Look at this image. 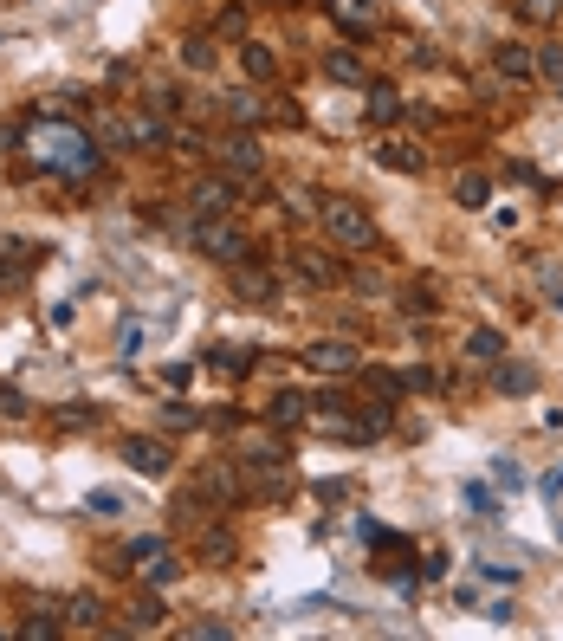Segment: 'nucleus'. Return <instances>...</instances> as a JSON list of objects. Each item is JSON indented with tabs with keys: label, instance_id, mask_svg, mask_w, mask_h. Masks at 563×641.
<instances>
[{
	"label": "nucleus",
	"instance_id": "obj_10",
	"mask_svg": "<svg viewBox=\"0 0 563 641\" xmlns=\"http://www.w3.org/2000/svg\"><path fill=\"white\" fill-rule=\"evenodd\" d=\"M492 65H499L512 85H525V78L538 72V52H525V46H499V52H492Z\"/></svg>",
	"mask_w": 563,
	"mask_h": 641
},
{
	"label": "nucleus",
	"instance_id": "obj_25",
	"mask_svg": "<svg viewBox=\"0 0 563 641\" xmlns=\"http://www.w3.org/2000/svg\"><path fill=\"white\" fill-rule=\"evenodd\" d=\"M182 65H195V72H208V65H214V46H208V39H188V46H182Z\"/></svg>",
	"mask_w": 563,
	"mask_h": 641
},
{
	"label": "nucleus",
	"instance_id": "obj_1",
	"mask_svg": "<svg viewBox=\"0 0 563 641\" xmlns=\"http://www.w3.org/2000/svg\"><path fill=\"white\" fill-rule=\"evenodd\" d=\"M318 214H324V234H331L343 253H369V247H376V221H369L356 201L324 195V208H318Z\"/></svg>",
	"mask_w": 563,
	"mask_h": 641
},
{
	"label": "nucleus",
	"instance_id": "obj_6",
	"mask_svg": "<svg viewBox=\"0 0 563 641\" xmlns=\"http://www.w3.org/2000/svg\"><path fill=\"white\" fill-rule=\"evenodd\" d=\"M233 292H240L246 305H272L279 285H272V272H259V266H233Z\"/></svg>",
	"mask_w": 563,
	"mask_h": 641
},
{
	"label": "nucleus",
	"instance_id": "obj_4",
	"mask_svg": "<svg viewBox=\"0 0 563 641\" xmlns=\"http://www.w3.org/2000/svg\"><path fill=\"white\" fill-rule=\"evenodd\" d=\"M123 467H130V473H149V480H162V473H169V447H162V441H143V434H130V441H123Z\"/></svg>",
	"mask_w": 563,
	"mask_h": 641
},
{
	"label": "nucleus",
	"instance_id": "obj_26",
	"mask_svg": "<svg viewBox=\"0 0 563 641\" xmlns=\"http://www.w3.org/2000/svg\"><path fill=\"white\" fill-rule=\"evenodd\" d=\"M402 311H415V318H428V311H434V292H428V285H408V292H402Z\"/></svg>",
	"mask_w": 563,
	"mask_h": 641
},
{
	"label": "nucleus",
	"instance_id": "obj_2",
	"mask_svg": "<svg viewBox=\"0 0 563 641\" xmlns=\"http://www.w3.org/2000/svg\"><path fill=\"white\" fill-rule=\"evenodd\" d=\"M195 247L208 253L214 266H240V259L253 253V247H246V234L227 221V214H201V221H195Z\"/></svg>",
	"mask_w": 563,
	"mask_h": 641
},
{
	"label": "nucleus",
	"instance_id": "obj_9",
	"mask_svg": "<svg viewBox=\"0 0 563 641\" xmlns=\"http://www.w3.org/2000/svg\"><path fill=\"white\" fill-rule=\"evenodd\" d=\"M376 162H382V169H408V175L428 169V156H421L415 143H395V136H389V143H376Z\"/></svg>",
	"mask_w": 563,
	"mask_h": 641
},
{
	"label": "nucleus",
	"instance_id": "obj_30",
	"mask_svg": "<svg viewBox=\"0 0 563 641\" xmlns=\"http://www.w3.org/2000/svg\"><path fill=\"white\" fill-rule=\"evenodd\" d=\"M272 415H279V421H298V415H305V402H298V395H279V402H272Z\"/></svg>",
	"mask_w": 563,
	"mask_h": 641
},
{
	"label": "nucleus",
	"instance_id": "obj_16",
	"mask_svg": "<svg viewBox=\"0 0 563 641\" xmlns=\"http://www.w3.org/2000/svg\"><path fill=\"white\" fill-rule=\"evenodd\" d=\"M292 272H298L305 285H331V279H337V266H324L318 253H298V259H292Z\"/></svg>",
	"mask_w": 563,
	"mask_h": 641
},
{
	"label": "nucleus",
	"instance_id": "obj_28",
	"mask_svg": "<svg viewBox=\"0 0 563 641\" xmlns=\"http://www.w3.org/2000/svg\"><path fill=\"white\" fill-rule=\"evenodd\" d=\"M538 72L551 78V85H563V52H557V46H544V52H538Z\"/></svg>",
	"mask_w": 563,
	"mask_h": 641
},
{
	"label": "nucleus",
	"instance_id": "obj_8",
	"mask_svg": "<svg viewBox=\"0 0 563 641\" xmlns=\"http://www.w3.org/2000/svg\"><path fill=\"white\" fill-rule=\"evenodd\" d=\"M188 201H195V221H201V214H227V208H233V182H227V175L195 182V195H188Z\"/></svg>",
	"mask_w": 563,
	"mask_h": 641
},
{
	"label": "nucleus",
	"instance_id": "obj_7",
	"mask_svg": "<svg viewBox=\"0 0 563 641\" xmlns=\"http://www.w3.org/2000/svg\"><path fill=\"white\" fill-rule=\"evenodd\" d=\"M305 363H311V370H363V357H356V344H311L305 350Z\"/></svg>",
	"mask_w": 563,
	"mask_h": 641
},
{
	"label": "nucleus",
	"instance_id": "obj_29",
	"mask_svg": "<svg viewBox=\"0 0 563 641\" xmlns=\"http://www.w3.org/2000/svg\"><path fill=\"white\" fill-rule=\"evenodd\" d=\"M85 506H91V512H98V518H117V512H123V499H117V493H91V499H85Z\"/></svg>",
	"mask_w": 563,
	"mask_h": 641
},
{
	"label": "nucleus",
	"instance_id": "obj_13",
	"mask_svg": "<svg viewBox=\"0 0 563 641\" xmlns=\"http://www.w3.org/2000/svg\"><path fill=\"white\" fill-rule=\"evenodd\" d=\"M26 285V253L13 240H0V292H20Z\"/></svg>",
	"mask_w": 563,
	"mask_h": 641
},
{
	"label": "nucleus",
	"instance_id": "obj_15",
	"mask_svg": "<svg viewBox=\"0 0 563 641\" xmlns=\"http://www.w3.org/2000/svg\"><path fill=\"white\" fill-rule=\"evenodd\" d=\"M492 383H499L505 395H531V389H538V376H531L525 363H499V376H492Z\"/></svg>",
	"mask_w": 563,
	"mask_h": 641
},
{
	"label": "nucleus",
	"instance_id": "obj_17",
	"mask_svg": "<svg viewBox=\"0 0 563 641\" xmlns=\"http://www.w3.org/2000/svg\"><path fill=\"white\" fill-rule=\"evenodd\" d=\"M343 26H376V0H331Z\"/></svg>",
	"mask_w": 563,
	"mask_h": 641
},
{
	"label": "nucleus",
	"instance_id": "obj_27",
	"mask_svg": "<svg viewBox=\"0 0 563 641\" xmlns=\"http://www.w3.org/2000/svg\"><path fill=\"white\" fill-rule=\"evenodd\" d=\"M98 616H104V609L91 603V596H78V603H72V629H98Z\"/></svg>",
	"mask_w": 563,
	"mask_h": 641
},
{
	"label": "nucleus",
	"instance_id": "obj_19",
	"mask_svg": "<svg viewBox=\"0 0 563 641\" xmlns=\"http://www.w3.org/2000/svg\"><path fill=\"white\" fill-rule=\"evenodd\" d=\"M466 350H473V357H479V363H499V350H505V337H499V331H473V337H466Z\"/></svg>",
	"mask_w": 563,
	"mask_h": 641
},
{
	"label": "nucleus",
	"instance_id": "obj_21",
	"mask_svg": "<svg viewBox=\"0 0 563 641\" xmlns=\"http://www.w3.org/2000/svg\"><path fill=\"white\" fill-rule=\"evenodd\" d=\"M201 557H208V564H227V557H233V538H227V531H201Z\"/></svg>",
	"mask_w": 563,
	"mask_h": 641
},
{
	"label": "nucleus",
	"instance_id": "obj_3",
	"mask_svg": "<svg viewBox=\"0 0 563 641\" xmlns=\"http://www.w3.org/2000/svg\"><path fill=\"white\" fill-rule=\"evenodd\" d=\"M33 156L39 162H52V169H91V156H85V136L78 130H65V124H46V130H33Z\"/></svg>",
	"mask_w": 563,
	"mask_h": 641
},
{
	"label": "nucleus",
	"instance_id": "obj_11",
	"mask_svg": "<svg viewBox=\"0 0 563 641\" xmlns=\"http://www.w3.org/2000/svg\"><path fill=\"white\" fill-rule=\"evenodd\" d=\"M195 499L233 506V499H240V486H233V473H227V467H208V473H201V486H195Z\"/></svg>",
	"mask_w": 563,
	"mask_h": 641
},
{
	"label": "nucleus",
	"instance_id": "obj_22",
	"mask_svg": "<svg viewBox=\"0 0 563 641\" xmlns=\"http://www.w3.org/2000/svg\"><path fill=\"white\" fill-rule=\"evenodd\" d=\"M331 78H343V85H363V59H350V52H331Z\"/></svg>",
	"mask_w": 563,
	"mask_h": 641
},
{
	"label": "nucleus",
	"instance_id": "obj_12",
	"mask_svg": "<svg viewBox=\"0 0 563 641\" xmlns=\"http://www.w3.org/2000/svg\"><path fill=\"white\" fill-rule=\"evenodd\" d=\"M453 201H460V208H486V201H492V182H486L479 169L453 175Z\"/></svg>",
	"mask_w": 563,
	"mask_h": 641
},
{
	"label": "nucleus",
	"instance_id": "obj_23",
	"mask_svg": "<svg viewBox=\"0 0 563 641\" xmlns=\"http://www.w3.org/2000/svg\"><path fill=\"white\" fill-rule=\"evenodd\" d=\"M162 616H169V609H162L156 596H136V609H130V622H136V629H156Z\"/></svg>",
	"mask_w": 563,
	"mask_h": 641
},
{
	"label": "nucleus",
	"instance_id": "obj_18",
	"mask_svg": "<svg viewBox=\"0 0 563 641\" xmlns=\"http://www.w3.org/2000/svg\"><path fill=\"white\" fill-rule=\"evenodd\" d=\"M518 7V20H531V26H551L557 13H563V0H512Z\"/></svg>",
	"mask_w": 563,
	"mask_h": 641
},
{
	"label": "nucleus",
	"instance_id": "obj_33",
	"mask_svg": "<svg viewBox=\"0 0 563 641\" xmlns=\"http://www.w3.org/2000/svg\"><path fill=\"white\" fill-rule=\"evenodd\" d=\"M544 493H563V467H551V473H544Z\"/></svg>",
	"mask_w": 563,
	"mask_h": 641
},
{
	"label": "nucleus",
	"instance_id": "obj_14",
	"mask_svg": "<svg viewBox=\"0 0 563 641\" xmlns=\"http://www.w3.org/2000/svg\"><path fill=\"white\" fill-rule=\"evenodd\" d=\"M240 65H246V78H272V72H279V59H272L259 39H246V46H240Z\"/></svg>",
	"mask_w": 563,
	"mask_h": 641
},
{
	"label": "nucleus",
	"instance_id": "obj_5",
	"mask_svg": "<svg viewBox=\"0 0 563 641\" xmlns=\"http://www.w3.org/2000/svg\"><path fill=\"white\" fill-rule=\"evenodd\" d=\"M214 156L227 162V175H259V169H266V149H259L253 136H227V143L214 149Z\"/></svg>",
	"mask_w": 563,
	"mask_h": 641
},
{
	"label": "nucleus",
	"instance_id": "obj_24",
	"mask_svg": "<svg viewBox=\"0 0 563 641\" xmlns=\"http://www.w3.org/2000/svg\"><path fill=\"white\" fill-rule=\"evenodd\" d=\"M395 111H402V104H395V91H389V85H376V91H369V117H382V124H389Z\"/></svg>",
	"mask_w": 563,
	"mask_h": 641
},
{
	"label": "nucleus",
	"instance_id": "obj_20",
	"mask_svg": "<svg viewBox=\"0 0 563 641\" xmlns=\"http://www.w3.org/2000/svg\"><path fill=\"white\" fill-rule=\"evenodd\" d=\"M227 117H233V124H253V117H259V98H253V91H227Z\"/></svg>",
	"mask_w": 563,
	"mask_h": 641
},
{
	"label": "nucleus",
	"instance_id": "obj_32",
	"mask_svg": "<svg viewBox=\"0 0 563 641\" xmlns=\"http://www.w3.org/2000/svg\"><path fill=\"white\" fill-rule=\"evenodd\" d=\"M0 415H26V402H20L13 389H0Z\"/></svg>",
	"mask_w": 563,
	"mask_h": 641
},
{
	"label": "nucleus",
	"instance_id": "obj_31",
	"mask_svg": "<svg viewBox=\"0 0 563 641\" xmlns=\"http://www.w3.org/2000/svg\"><path fill=\"white\" fill-rule=\"evenodd\" d=\"M492 480H505V486H518L525 473H518V460H492Z\"/></svg>",
	"mask_w": 563,
	"mask_h": 641
}]
</instances>
